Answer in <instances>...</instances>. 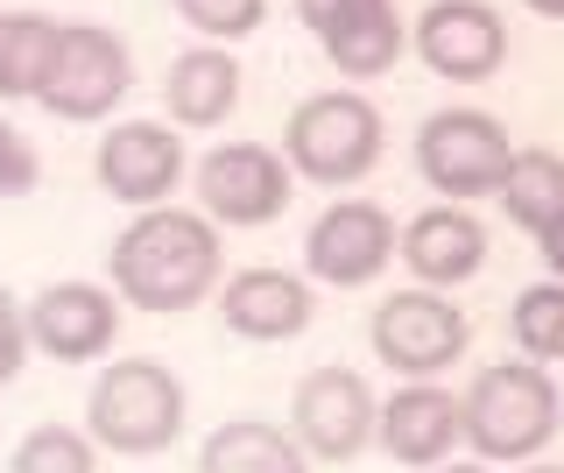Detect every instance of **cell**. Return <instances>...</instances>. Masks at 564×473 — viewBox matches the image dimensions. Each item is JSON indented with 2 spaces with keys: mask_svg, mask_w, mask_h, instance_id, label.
<instances>
[{
  "mask_svg": "<svg viewBox=\"0 0 564 473\" xmlns=\"http://www.w3.org/2000/svg\"><path fill=\"white\" fill-rule=\"evenodd\" d=\"M296 14H304V29L317 36V50H325L346 78L395 72V57H402L395 0H296Z\"/></svg>",
  "mask_w": 564,
  "mask_h": 473,
  "instance_id": "13",
  "label": "cell"
},
{
  "mask_svg": "<svg viewBox=\"0 0 564 473\" xmlns=\"http://www.w3.org/2000/svg\"><path fill=\"white\" fill-rule=\"evenodd\" d=\"M416 57L431 64L437 78L480 85L501 72L508 57V22L487 8V0H431L416 22Z\"/></svg>",
  "mask_w": 564,
  "mask_h": 473,
  "instance_id": "12",
  "label": "cell"
},
{
  "mask_svg": "<svg viewBox=\"0 0 564 473\" xmlns=\"http://www.w3.org/2000/svg\"><path fill=\"white\" fill-rule=\"evenodd\" d=\"M508 128L480 107H452V114H431L416 135V170L431 191H452V198H480V191L501 184L508 170Z\"/></svg>",
  "mask_w": 564,
  "mask_h": 473,
  "instance_id": "8",
  "label": "cell"
},
{
  "mask_svg": "<svg viewBox=\"0 0 564 473\" xmlns=\"http://www.w3.org/2000/svg\"><path fill=\"white\" fill-rule=\"evenodd\" d=\"M529 473H564V466H529Z\"/></svg>",
  "mask_w": 564,
  "mask_h": 473,
  "instance_id": "30",
  "label": "cell"
},
{
  "mask_svg": "<svg viewBox=\"0 0 564 473\" xmlns=\"http://www.w3.org/2000/svg\"><path fill=\"white\" fill-rule=\"evenodd\" d=\"M113 297L134 311H191L219 290V226L184 205H149L106 248Z\"/></svg>",
  "mask_w": 564,
  "mask_h": 473,
  "instance_id": "1",
  "label": "cell"
},
{
  "mask_svg": "<svg viewBox=\"0 0 564 473\" xmlns=\"http://www.w3.org/2000/svg\"><path fill=\"white\" fill-rule=\"evenodd\" d=\"M134 85V57L113 29L99 22H57V50H50V72H43V107L57 120H106L128 99Z\"/></svg>",
  "mask_w": 564,
  "mask_h": 473,
  "instance_id": "5",
  "label": "cell"
},
{
  "mask_svg": "<svg viewBox=\"0 0 564 473\" xmlns=\"http://www.w3.org/2000/svg\"><path fill=\"white\" fill-rule=\"evenodd\" d=\"M529 14H551V22H564V0H522Z\"/></svg>",
  "mask_w": 564,
  "mask_h": 473,
  "instance_id": "28",
  "label": "cell"
},
{
  "mask_svg": "<svg viewBox=\"0 0 564 473\" xmlns=\"http://www.w3.org/2000/svg\"><path fill=\"white\" fill-rule=\"evenodd\" d=\"M381 142H388V128H381L375 99H360V93H311L290 114V128H282L290 170L311 184H332V191L360 184L381 163Z\"/></svg>",
  "mask_w": 564,
  "mask_h": 473,
  "instance_id": "4",
  "label": "cell"
},
{
  "mask_svg": "<svg viewBox=\"0 0 564 473\" xmlns=\"http://www.w3.org/2000/svg\"><path fill=\"white\" fill-rule=\"evenodd\" d=\"M543 261H551V269H557V283H564V219L551 226V234H543Z\"/></svg>",
  "mask_w": 564,
  "mask_h": 473,
  "instance_id": "27",
  "label": "cell"
},
{
  "mask_svg": "<svg viewBox=\"0 0 564 473\" xmlns=\"http://www.w3.org/2000/svg\"><path fill=\"white\" fill-rule=\"evenodd\" d=\"M395 255L410 261V276L423 290H452L466 283V276H480L487 261V234L473 213H458V205H437V213H416L410 226H402Z\"/></svg>",
  "mask_w": 564,
  "mask_h": 473,
  "instance_id": "16",
  "label": "cell"
},
{
  "mask_svg": "<svg viewBox=\"0 0 564 473\" xmlns=\"http://www.w3.org/2000/svg\"><path fill=\"white\" fill-rule=\"evenodd\" d=\"M35 184H43V155L29 149V135H14L0 120V198H29Z\"/></svg>",
  "mask_w": 564,
  "mask_h": 473,
  "instance_id": "25",
  "label": "cell"
},
{
  "mask_svg": "<svg viewBox=\"0 0 564 473\" xmlns=\"http://www.w3.org/2000/svg\"><path fill=\"white\" fill-rule=\"evenodd\" d=\"M170 8L212 43H240V36H254V29L269 22V0H170Z\"/></svg>",
  "mask_w": 564,
  "mask_h": 473,
  "instance_id": "24",
  "label": "cell"
},
{
  "mask_svg": "<svg viewBox=\"0 0 564 473\" xmlns=\"http://www.w3.org/2000/svg\"><path fill=\"white\" fill-rule=\"evenodd\" d=\"M375 354L410 381H431L466 354V311L437 290H395L388 304H375V325H367Z\"/></svg>",
  "mask_w": 564,
  "mask_h": 473,
  "instance_id": "7",
  "label": "cell"
},
{
  "mask_svg": "<svg viewBox=\"0 0 564 473\" xmlns=\"http://www.w3.org/2000/svg\"><path fill=\"white\" fill-rule=\"evenodd\" d=\"M163 107H170L176 128H219V120L240 107V64L226 57V50H212V43L170 57Z\"/></svg>",
  "mask_w": 564,
  "mask_h": 473,
  "instance_id": "18",
  "label": "cell"
},
{
  "mask_svg": "<svg viewBox=\"0 0 564 473\" xmlns=\"http://www.w3.org/2000/svg\"><path fill=\"white\" fill-rule=\"evenodd\" d=\"M8 473H99V452H93V438L70 431V424H35L14 445Z\"/></svg>",
  "mask_w": 564,
  "mask_h": 473,
  "instance_id": "23",
  "label": "cell"
},
{
  "mask_svg": "<svg viewBox=\"0 0 564 473\" xmlns=\"http://www.w3.org/2000/svg\"><path fill=\"white\" fill-rule=\"evenodd\" d=\"M508 325H516V346L529 361H564V283L522 290L516 311H508Z\"/></svg>",
  "mask_w": 564,
  "mask_h": 473,
  "instance_id": "22",
  "label": "cell"
},
{
  "mask_svg": "<svg viewBox=\"0 0 564 473\" xmlns=\"http://www.w3.org/2000/svg\"><path fill=\"white\" fill-rule=\"evenodd\" d=\"M375 417L381 402L367 389V375L352 367H311L296 381V402H290V438L304 445V460H360L375 445Z\"/></svg>",
  "mask_w": 564,
  "mask_h": 473,
  "instance_id": "6",
  "label": "cell"
},
{
  "mask_svg": "<svg viewBox=\"0 0 564 473\" xmlns=\"http://www.w3.org/2000/svg\"><path fill=\"white\" fill-rule=\"evenodd\" d=\"M445 473H487V466H445Z\"/></svg>",
  "mask_w": 564,
  "mask_h": 473,
  "instance_id": "29",
  "label": "cell"
},
{
  "mask_svg": "<svg viewBox=\"0 0 564 473\" xmlns=\"http://www.w3.org/2000/svg\"><path fill=\"white\" fill-rule=\"evenodd\" d=\"M22 332H29L35 354H50V361H99L120 332V304L99 283H50L22 311Z\"/></svg>",
  "mask_w": 564,
  "mask_h": 473,
  "instance_id": "14",
  "label": "cell"
},
{
  "mask_svg": "<svg viewBox=\"0 0 564 473\" xmlns=\"http://www.w3.org/2000/svg\"><path fill=\"white\" fill-rule=\"evenodd\" d=\"M304 261H311L317 283L360 290L395 261V219H388L381 205H367V198H339V205L317 213L311 240H304Z\"/></svg>",
  "mask_w": 564,
  "mask_h": 473,
  "instance_id": "11",
  "label": "cell"
},
{
  "mask_svg": "<svg viewBox=\"0 0 564 473\" xmlns=\"http://www.w3.org/2000/svg\"><path fill=\"white\" fill-rule=\"evenodd\" d=\"M494 198L508 205V219H516L522 234L543 240V234L564 219V155H551V149L508 155V170H501V184H494Z\"/></svg>",
  "mask_w": 564,
  "mask_h": 473,
  "instance_id": "20",
  "label": "cell"
},
{
  "mask_svg": "<svg viewBox=\"0 0 564 473\" xmlns=\"http://www.w3.org/2000/svg\"><path fill=\"white\" fill-rule=\"evenodd\" d=\"M198 205L212 226H269L290 205V163L261 142H226L198 163Z\"/></svg>",
  "mask_w": 564,
  "mask_h": 473,
  "instance_id": "9",
  "label": "cell"
},
{
  "mask_svg": "<svg viewBox=\"0 0 564 473\" xmlns=\"http://www.w3.org/2000/svg\"><path fill=\"white\" fill-rule=\"evenodd\" d=\"M458 438H473L480 460H536L557 438V381L536 361L480 367L458 396Z\"/></svg>",
  "mask_w": 564,
  "mask_h": 473,
  "instance_id": "2",
  "label": "cell"
},
{
  "mask_svg": "<svg viewBox=\"0 0 564 473\" xmlns=\"http://www.w3.org/2000/svg\"><path fill=\"white\" fill-rule=\"evenodd\" d=\"M184 431V381L163 361H113L85 396V438L120 460H149Z\"/></svg>",
  "mask_w": 564,
  "mask_h": 473,
  "instance_id": "3",
  "label": "cell"
},
{
  "mask_svg": "<svg viewBox=\"0 0 564 473\" xmlns=\"http://www.w3.org/2000/svg\"><path fill=\"white\" fill-rule=\"evenodd\" d=\"M375 438L388 445V460H402V466H445L458 445V396L431 389V381H410L375 417Z\"/></svg>",
  "mask_w": 564,
  "mask_h": 473,
  "instance_id": "17",
  "label": "cell"
},
{
  "mask_svg": "<svg viewBox=\"0 0 564 473\" xmlns=\"http://www.w3.org/2000/svg\"><path fill=\"white\" fill-rule=\"evenodd\" d=\"M93 178L106 184V198L134 205V213L170 205L176 178H184V135H170L163 120H120V128L99 135Z\"/></svg>",
  "mask_w": 564,
  "mask_h": 473,
  "instance_id": "10",
  "label": "cell"
},
{
  "mask_svg": "<svg viewBox=\"0 0 564 473\" xmlns=\"http://www.w3.org/2000/svg\"><path fill=\"white\" fill-rule=\"evenodd\" d=\"M311 283L304 276H290V269H240V276H226V290H219V319L226 332H240V340H261V346H275V340H296V332L311 325Z\"/></svg>",
  "mask_w": 564,
  "mask_h": 473,
  "instance_id": "15",
  "label": "cell"
},
{
  "mask_svg": "<svg viewBox=\"0 0 564 473\" xmlns=\"http://www.w3.org/2000/svg\"><path fill=\"white\" fill-rule=\"evenodd\" d=\"M57 50V22L50 14H0V99H35Z\"/></svg>",
  "mask_w": 564,
  "mask_h": 473,
  "instance_id": "21",
  "label": "cell"
},
{
  "mask_svg": "<svg viewBox=\"0 0 564 473\" xmlns=\"http://www.w3.org/2000/svg\"><path fill=\"white\" fill-rule=\"evenodd\" d=\"M29 361V332H22V304H14L8 290H0V389H8L14 375H22Z\"/></svg>",
  "mask_w": 564,
  "mask_h": 473,
  "instance_id": "26",
  "label": "cell"
},
{
  "mask_svg": "<svg viewBox=\"0 0 564 473\" xmlns=\"http://www.w3.org/2000/svg\"><path fill=\"white\" fill-rule=\"evenodd\" d=\"M198 473H311V460L269 417H226L198 445Z\"/></svg>",
  "mask_w": 564,
  "mask_h": 473,
  "instance_id": "19",
  "label": "cell"
}]
</instances>
